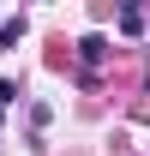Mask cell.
Masks as SVG:
<instances>
[{
    "instance_id": "1",
    "label": "cell",
    "mask_w": 150,
    "mask_h": 156,
    "mask_svg": "<svg viewBox=\"0 0 150 156\" xmlns=\"http://www.w3.org/2000/svg\"><path fill=\"white\" fill-rule=\"evenodd\" d=\"M18 36H24V18H0V54H6Z\"/></svg>"
},
{
    "instance_id": "2",
    "label": "cell",
    "mask_w": 150,
    "mask_h": 156,
    "mask_svg": "<svg viewBox=\"0 0 150 156\" xmlns=\"http://www.w3.org/2000/svg\"><path fill=\"white\" fill-rule=\"evenodd\" d=\"M78 54H84V66H96V60L108 54V42H102V36H84V42H78Z\"/></svg>"
},
{
    "instance_id": "3",
    "label": "cell",
    "mask_w": 150,
    "mask_h": 156,
    "mask_svg": "<svg viewBox=\"0 0 150 156\" xmlns=\"http://www.w3.org/2000/svg\"><path fill=\"white\" fill-rule=\"evenodd\" d=\"M120 30H126V36H138V30H144V12H138V6H126V12H120Z\"/></svg>"
},
{
    "instance_id": "4",
    "label": "cell",
    "mask_w": 150,
    "mask_h": 156,
    "mask_svg": "<svg viewBox=\"0 0 150 156\" xmlns=\"http://www.w3.org/2000/svg\"><path fill=\"white\" fill-rule=\"evenodd\" d=\"M6 102H18V84H12V78H0V108H6Z\"/></svg>"
}]
</instances>
